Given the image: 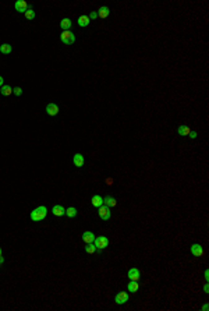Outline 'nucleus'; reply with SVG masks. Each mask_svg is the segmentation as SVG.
Wrapping results in <instances>:
<instances>
[{"label": "nucleus", "instance_id": "obj_1", "mask_svg": "<svg viewBox=\"0 0 209 311\" xmlns=\"http://www.w3.org/2000/svg\"><path fill=\"white\" fill-rule=\"evenodd\" d=\"M46 215H47V208L41 205V207L35 208V209L31 212V219H32L33 222H41L46 218Z\"/></svg>", "mask_w": 209, "mask_h": 311}, {"label": "nucleus", "instance_id": "obj_2", "mask_svg": "<svg viewBox=\"0 0 209 311\" xmlns=\"http://www.w3.org/2000/svg\"><path fill=\"white\" fill-rule=\"evenodd\" d=\"M60 39L64 45H72L75 42V35L71 31H63L60 35Z\"/></svg>", "mask_w": 209, "mask_h": 311}, {"label": "nucleus", "instance_id": "obj_3", "mask_svg": "<svg viewBox=\"0 0 209 311\" xmlns=\"http://www.w3.org/2000/svg\"><path fill=\"white\" fill-rule=\"evenodd\" d=\"M98 215H99V218L102 219V221H109V219H110V216H111L110 208L106 207V205L99 207V209H98Z\"/></svg>", "mask_w": 209, "mask_h": 311}, {"label": "nucleus", "instance_id": "obj_4", "mask_svg": "<svg viewBox=\"0 0 209 311\" xmlns=\"http://www.w3.org/2000/svg\"><path fill=\"white\" fill-rule=\"evenodd\" d=\"M94 244H95V247H96V248L103 250V248H106V247L109 246V239L105 237V236H99V237H95Z\"/></svg>", "mask_w": 209, "mask_h": 311}, {"label": "nucleus", "instance_id": "obj_5", "mask_svg": "<svg viewBox=\"0 0 209 311\" xmlns=\"http://www.w3.org/2000/svg\"><path fill=\"white\" fill-rule=\"evenodd\" d=\"M114 301H116L117 304H124V303H127L128 301V293H125V291L117 293L116 297H114Z\"/></svg>", "mask_w": 209, "mask_h": 311}, {"label": "nucleus", "instance_id": "obj_6", "mask_svg": "<svg viewBox=\"0 0 209 311\" xmlns=\"http://www.w3.org/2000/svg\"><path fill=\"white\" fill-rule=\"evenodd\" d=\"M189 251H191V254H192V255H195V257H201V255L203 254V248H202V246H201V244H198V243L192 244V246H191V248H189Z\"/></svg>", "mask_w": 209, "mask_h": 311}, {"label": "nucleus", "instance_id": "obj_7", "mask_svg": "<svg viewBox=\"0 0 209 311\" xmlns=\"http://www.w3.org/2000/svg\"><path fill=\"white\" fill-rule=\"evenodd\" d=\"M14 7H15V10L18 13H24V14H25V11L28 10V4H27L25 0H18V2H15Z\"/></svg>", "mask_w": 209, "mask_h": 311}, {"label": "nucleus", "instance_id": "obj_8", "mask_svg": "<svg viewBox=\"0 0 209 311\" xmlns=\"http://www.w3.org/2000/svg\"><path fill=\"white\" fill-rule=\"evenodd\" d=\"M128 279H131V280H137L138 282V279H139V276H141V272H139V269L138 268H131L130 271H128Z\"/></svg>", "mask_w": 209, "mask_h": 311}, {"label": "nucleus", "instance_id": "obj_9", "mask_svg": "<svg viewBox=\"0 0 209 311\" xmlns=\"http://www.w3.org/2000/svg\"><path fill=\"white\" fill-rule=\"evenodd\" d=\"M46 113L49 116H56L59 113V106L56 103H47L46 106Z\"/></svg>", "mask_w": 209, "mask_h": 311}, {"label": "nucleus", "instance_id": "obj_10", "mask_svg": "<svg viewBox=\"0 0 209 311\" xmlns=\"http://www.w3.org/2000/svg\"><path fill=\"white\" fill-rule=\"evenodd\" d=\"M82 240H84V243L85 244H88V243H94V240H95V234L92 232H84L82 233Z\"/></svg>", "mask_w": 209, "mask_h": 311}, {"label": "nucleus", "instance_id": "obj_11", "mask_svg": "<svg viewBox=\"0 0 209 311\" xmlns=\"http://www.w3.org/2000/svg\"><path fill=\"white\" fill-rule=\"evenodd\" d=\"M52 212H53V215L54 216H63L64 213H66V208L61 207V205H54L53 209H52Z\"/></svg>", "mask_w": 209, "mask_h": 311}, {"label": "nucleus", "instance_id": "obj_12", "mask_svg": "<svg viewBox=\"0 0 209 311\" xmlns=\"http://www.w3.org/2000/svg\"><path fill=\"white\" fill-rule=\"evenodd\" d=\"M72 162H74V165L77 166V168H81V166L84 165V156L81 154H75L74 158H72Z\"/></svg>", "mask_w": 209, "mask_h": 311}, {"label": "nucleus", "instance_id": "obj_13", "mask_svg": "<svg viewBox=\"0 0 209 311\" xmlns=\"http://www.w3.org/2000/svg\"><path fill=\"white\" fill-rule=\"evenodd\" d=\"M72 23L70 18H63V20L60 21V27L64 29V31H70V28H71Z\"/></svg>", "mask_w": 209, "mask_h": 311}, {"label": "nucleus", "instance_id": "obj_14", "mask_svg": "<svg viewBox=\"0 0 209 311\" xmlns=\"http://www.w3.org/2000/svg\"><path fill=\"white\" fill-rule=\"evenodd\" d=\"M91 202H92V205H94V207L99 208V207H102V205H103V198L100 195H94V197H92V199H91Z\"/></svg>", "mask_w": 209, "mask_h": 311}, {"label": "nucleus", "instance_id": "obj_15", "mask_svg": "<svg viewBox=\"0 0 209 311\" xmlns=\"http://www.w3.org/2000/svg\"><path fill=\"white\" fill-rule=\"evenodd\" d=\"M103 204H105L106 207L111 208V207H116L117 201H116V198H113V197H106V198H103Z\"/></svg>", "mask_w": 209, "mask_h": 311}, {"label": "nucleus", "instance_id": "obj_16", "mask_svg": "<svg viewBox=\"0 0 209 311\" xmlns=\"http://www.w3.org/2000/svg\"><path fill=\"white\" fill-rule=\"evenodd\" d=\"M109 13H110L109 7L103 6V7H100V9L98 10V17H100V18H106V17H109Z\"/></svg>", "mask_w": 209, "mask_h": 311}, {"label": "nucleus", "instance_id": "obj_17", "mask_svg": "<svg viewBox=\"0 0 209 311\" xmlns=\"http://www.w3.org/2000/svg\"><path fill=\"white\" fill-rule=\"evenodd\" d=\"M127 289H128V290L131 291V293H137V291H138V289H139V285H138V282H137V280H131V282L128 283Z\"/></svg>", "mask_w": 209, "mask_h": 311}, {"label": "nucleus", "instance_id": "obj_18", "mask_svg": "<svg viewBox=\"0 0 209 311\" xmlns=\"http://www.w3.org/2000/svg\"><path fill=\"white\" fill-rule=\"evenodd\" d=\"M78 25L80 27H88L89 25V17L88 15H80V17H78Z\"/></svg>", "mask_w": 209, "mask_h": 311}, {"label": "nucleus", "instance_id": "obj_19", "mask_svg": "<svg viewBox=\"0 0 209 311\" xmlns=\"http://www.w3.org/2000/svg\"><path fill=\"white\" fill-rule=\"evenodd\" d=\"M11 50H13V48H11V45H8V43H3V45H0V52H2L3 55H10Z\"/></svg>", "mask_w": 209, "mask_h": 311}, {"label": "nucleus", "instance_id": "obj_20", "mask_svg": "<svg viewBox=\"0 0 209 311\" xmlns=\"http://www.w3.org/2000/svg\"><path fill=\"white\" fill-rule=\"evenodd\" d=\"M189 131H191V130H189V127L184 126V124H183V126H178V129H177V133L180 135H188Z\"/></svg>", "mask_w": 209, "mask_h": 311}, {"label": "nucleus", "instance_id": "obj_21", "mask_svg": "<svg viewBox=\"0 0 209 311\" xmlns=\"http://www.w3.org/2000/svg\"><path fill=\"white\" fill-rule=\"evenodd\" d=\"M64 215H67V218H75L77 216V209H75L74 207H70L66 209V213Z\"/></svg>", "mask_w": 209, "mask_h": 311}, {"label": "nucleus", "instance_id": "obj_22", "mask_svg": "<svg viewBox=\"0 0 209 311\" xmlns=\"http://www.w3.org/2000/svg\"><path fill=\"white\" fill-rule=\"evenodd\" d=\"M11 92H13V90H11V87H8V85H3V87L0 88V94L4 96L11 95Z\"/></svg>", "mask_w": 209, "mask_h": 311}, {"label": "nucleus", "instance_id": "obj_23", "mask_svg": "<svg viewBox=\"0 0 209 311\" xmlns=\"http://www.w3.org/2000/svg\"><path fill=\"white\" fill-rule=\"evenodd\" d=\"M96 250H98V248L95 247V244H94V243H88V244L85 246V251L88 252V254H94V252L96 251Z\"/></svg>", "mask_w": 209, "mask_h": 311}, {"label": "nucleus", "instance_id": "obj_24", "mask_svg": "<svg viewBox=\"0 0 209 311\" xmlns=\"http://www.w3.org/2000/svg\"><path fill=\"white\" fill-rule=\"evenodd\" d=\"M25 17H27L28 20H33V18H35V11H33V9H28L27 11H25Z\"/></svg>", "mask_w": 209, "mask_h": 311}, {"label": "nucleus", "instance_id": "obj_25", "mask_svg": "<svg viewBox=\"0 0 209 311\" xmlns=\"http://www.w3.org/2000/svg\"><path fill=\"white\" fill-rule=\"evenodd\" d=\"M13 94L14 95H17V96H20L22 94V90L20 87H15V88H13Z\"/></svg>", "mask_w": 209, "mask_h": 311}, {"label": "nucleus", "instance_id": "obj_26", "mask_svg": "<svg viewBox=\"0 0 209 311\" xmlns=\"http://www.w3.org/2000/svg\"><path fill=\"white\" fill-rule=\"evenodd\" d=\"M95 18H98V13L96 11H94V13L89 14V20H95Z\"/></svg>", "mask_w": 209, "mask_h": 311}, {"label": "nucleus", "instance_id": "obj_27", "mask_svg": "<svg viewBox=\"0 0 209 311\" xmlns=\"http://www.w3.org/2000/svg\"><path fill=\"white\" fill-rule=\"evenodd\" d=\"M188 135H189L191 138H197V135H198V134H197V131H189V134H188Z\"/></svg>", "mask_w": 209, "mask_h": 311}, {"label": "nucleus", "instance_id": "obj_28", "mask_svg": "<svg viewBox=\"0 0 209 311\" xmlns=\"http://www.w3.org/2000/svg\"><path fill=\"white\" fill-rule=\"evenodd\" d=\"M106 183H107V184H113V179H110V177H109V179L106 180Z\"/></svg>", "mask_w": 209, "mask_h": 311}, {"label": "nucleus", "instance_id": "obj_29", "mask_svg": "<svg viewBox=\"0 0 209 311\" xmlns=\"http://www.w3.org/2000/svg\"><path fill=\"white\" fill-rule=\"evenodd\" d=\"M2 87H3V77L0 76V88H2Z\"/></svg>", "mask_w": 209, "mask_h": 311}, {"label": "nucleus", "instance_id": "obj_30", "mask_svg": "<svg viewBox=\"0 0 209 311\" xmlns=\"http://www.w3.org/2000/svg\"><path fill=\"white\" fill-rule=\"evenodd\" d=\"M203 291H205V293H208V285H205V287H203Z\"/></svg>", "mask_w": 209, "mask_h": 311}, {"label": "nucleus", "instance_id": "obj_31", "mask_svg": "<svg viewBox=\"0 0 209 311\" xmlns=\"http://www.w3.org/2000/svg\"><path fill=\"white\" fill-rule=\"evenodd\" d=\"M202 310H203V311H206V310H208V304H205V305H203V307H202Z\"/></svg>", "mask_w": 209, "mask_h": 311}, {"label": "nucleus", "instance_id": "obj_32", "mask_svg": "<svg viewBox=\"0 0 209 311\" xmlns=\"http://www.w3.org/2000/svg\"><path fill=\"white\" fill-rule=\"evenodd\" d=\"M3 262H4V260H3V257H2V255H0V265H2Z\"/></svg>", "mask_w": 209, "mask_h": 311}, {"label": "nucleus", "instance_id": "obj_33", "mask_svg": "<svg viewBox=\"0 0 209 311\" xmlns=\"http://www.w3.org/2000/svg\"><path fill=\"white\" fill-rule=\"evenodd\" d=\"M0 255H2V248H0Z\"/></svg>", "mask_w": 209, "mask_h": 311}]
</instances>
